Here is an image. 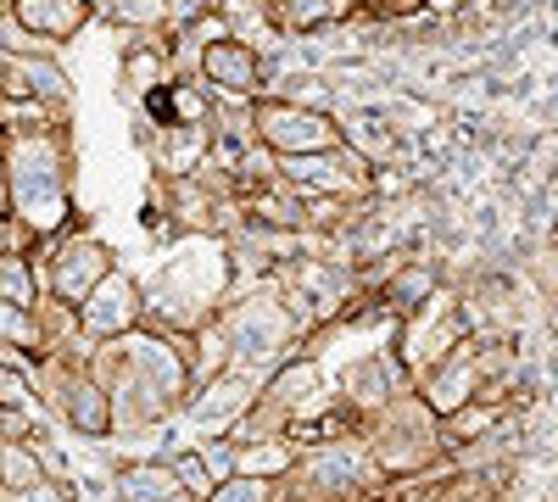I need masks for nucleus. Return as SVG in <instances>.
Wrapping results in <instances>:
<instances>
[{
  "instance_id": "nucleus-7",
  "label": "nucleus",
  "mask_w": 558,
  "mask_h": 502,
  "mask_svg": "<svg viewBox=\"0 0 558 502\" xmlns=\"http://www.w3.org/2000/svg\"><path fill=\"white\" fill-rule=\"evenodd\" d=\"M413 391V380H408V369H402V357L391 352V346H375V352H357L352 363H347V375H341V407L347 414H357V419H375L380 407H391L397 396H408Z\"/></svg>"
},
{
  "instance_id": "nucleus-1",
  "label": "nucleus",
  "mask_w": 558,
  "mask_h": 502,
  "mask_svg": "<svg viewBox=\"0 0 558 502\" xmlns=\"http://www.w3.org/2000/svg\"><path fill=\"white\" fill-rule=\"evenodd\" d=\"M7 179H12V218L34 235L39 257L51 252L68 230H78L73 218V134H23V140H7Z\"/></svg>"
},
{
  "instance_id": "nucleus-25",
  "label": "nucleus",
  "mask_w": 558,
  "mask_h": 502,
  "mask_svg": "<svg viewBox=\"0 0 558 502\" xmlns=\"http://www.w3.org/2000/svg\"><path fill=\"white\" fill-rule=\"evenodd\" d=\"M0 212H12V179H7V146H0Z\"/></svg>"
},
{
  "instance_id": "nucleus-14",
  "label": "nucleus",
  "mask_w": 558,
  "mask_h": 502,
  "mask_svg": "<svg viewBox=\"0 0 558 502\" xmlns=\"http://www.w3.org/2000/svg\"><path fill=\"white\" fill-rule=\"evenodd\" d=\"M118 78H123V89L146 107L157 89H168L179 73H173V57H168V45L162 39H129L123 45V68H118Z\"/></svg>"
},
{
  "instance_id": "nucleus-2",
  "label": "nucleus",
  "mask_w": 558,
  "mask_h": 502,
  "mask_svg": "<svg viewBox=\"0 0 558 502\" xmlns=\"http://www.w3.org/2000/svg\"><path fill=\"white\" fill-rule=\"evenodd\" d=\"M252 140H257L274 162H296V157H318V151L347 146V128H341L336 112L263 96V101H252Z\"/></svg>"
},
{
  "instance_id": "nucleus-4",
  "label": "nucleus",
  "mask_w": 558,
  "mask_h": 502,
  "mask_svg": "<svg viewBox=\"0 0 558 502\" xmlns=\"http://www.w3.org/2000/svg\"><path fill=\"white\" fill-rule=\"evenodd\" d=\"M118 268V252L96 235V230H68L51 252L39 257V280H45V296H57L68 307H84V296L96 291L107 273Z\"/></svg>"
},
{
  "instance_id": "nucleus-20",
  "label": "nucleus",
  "mask_w": 558,
  "mask_h": 502,
  "mask_svg": "<svg viewBox=\"0 0 558 502\" xmlns=\"http://www.w3.org/2000/svg\"><path fill=\"white\" fill-rule=\"evenodd\" d=\"M207 502H291L286 497V480H263V475H229L213 486Z\"/></svg>"
},
{
  "instance_id": "nucleus-17",
  "label": "nucleus",
  "mask_w": 558,
  "mask_h": 502,
  "mask_svg": "<svg viewBox=\"0 0 558 502\" xmlns=\"http://www.w3.org/2000/svg\"><path fill=\"white\" fill-rule=\"evenodd\" d=\"M508 414H520V407H508V402H463L452 419H441V441H447V452H458V446H470V441H481V436H492V430H502L508 425Z\"/></svg>"
},
{
  "instance_id": "nucleus-19",
  "label": "nucleus",
  "mask_w": 558,
  "mask_h": 502,
  "mask_svg": "<svg viewBox=\"0 0 558 502\" xmlns=\"http://www.w3.org/2000/svg\"><path fill=\"white\" fill-rule=\"evenodd\" d=\"M45 480H51V475H45V464L34 458V446L0 441V497H23V491H34Z\"/></svg>"
},
{
  "instance_id": "nucleus-3",
  "label": "nucleus",
  "mask_w": 558,
  "mask_h": 502,
  "mask_svg": "<svg viewBox=\"0 0 558 502\" xmlns=\"http://www.w3.org/2000/svg\"><path fill=\"white\" fill-rule=\"evenodd\" d=\"M463 341H470V318H463V302L452 291H441L436 302L408 313L402 325H391V352L402 357V369H408L413 385L425 380L436 363H447Z\"/></svg>"
},
{
  "instance_id": "nucleus-21",
  "label": "nucleus",
  "mask_w": 558,
  "mask_h": 502,
  "mask_svg": "<svg viewBox=\"0 0 558 502\" xmlns=\"http://www.w3.org/2000/svg\"><path fill=\"white\" fill-rule=\"evenodd\" d=\"M0 341L39 357V352H45V341H39V313H34V307H17V302H0Z\"/></svg>"
},
{
  "instance_id": "nucleus-6",
  "label": "nucleus",
  "mask_w": 558,
  "mask_h": 502,
  "mask_svg": "<svg viewBox=\"0 0 558 502\" xmlns=\"http://www.w3.org/2000/svg\"><path fill=\"white\" fill-rule=\"evenodd\" d=\"M196 78L213 89L218 101H229V107H252V101L268 96L263 57H257V45H252V39H213V45H202Z\"/></svg>"
},
{
  "instance_id": "nucleus-12",
  "label": "nucleus",
  "mask_w": 558,
  "mask_h": 502,
  "mask_svg": "<svg viewBox=\"0 0 558 502\" xmlns=\"http://www.w3.org/2000/svg\"><path fill=\"white\" fill-rule=\"evenodd\" d=\"M89 17H96V0H12V23L51 45V51H62L68 39H78L89 28Z\"/></svg>"
},
{
  "instance_id": "nucleus-16",
  "label": "nucleus",
  "mask_w": 558,
  "mask_h": 502,
  "mask_svg": "<svg viewBox=\"0 0 558 502\" xmlns=\"http://www.w3.org/2000/svg\"><path fill=\"white\" fill-rule=\"evenodd\" d=\"M357 0H274V34H318L330 23H347Z\"/></svg>"
},
{
  "instance_id": "nucleus-11",
  "label": "nucleus",
  "mask_w": 558,
  "mask_h": 502,
  "mask_svg": "<svg viewBox=\"0 0 558 502\" xmlns=\"http://www.w3.org/2000/svg\"><path fill=\"white\" fill-rule=\"evenodd\" d=\"M0 101L73 107V84H68L57 57H0Z\"/></svg>"
},
{
  "instance_id": "nucleus-22",
  "label": "nucleus",
  "mask_w": 558,
  "mask_h": 502,
  "mask_svg": "<svg viewBox=\"0 0 558 502\" xmlns=\"http://www.w3.org/2000/svg\"><path fill=\"white\" fill-rule=\"evenodd\" d=\"M168 469L179 475V486L191 491L196 502H207V497H213V486H218V480H213V469L202 464V452H196V446H179V452H168Z\"/></svg>"
},
{
  "instance_id": "nucleus-15",
  "label": "nucleus",
  "mask_w": 558,
  "mask_h": 502,
  "mask_svg": "<svg viewBox=\"0 0 558 502\" xmlns=\"http://www.w3.org/2000/svg\"><path fill=\"white\" fill-rule=\"evenodd\" d=\"M162 96H168V128H213L218 123V107H223L196 73H179Z\"/></svg>"
},
{
  "instance_id": "nucleus-18",
  "label": "nucleus",
  "mask_w": 558,
  "mask_h": 502,
  "mask_svg": "<svg viewBox=\"0 0 558 502\" xmlns=\"http://www.w3.org/2000/svg\"><path fill=\"white\" fill-rule=\"evenodd\" d=\"M0 302H17V307H39L45 302L39 262L28 252H7V257H0Z\"/></svg>"
},
{
  "instance_id": "nucleus-9",
  "label": "nucleus",
  "mask_w": 558,
  "mask_h": 502,
  "mask_svg": "<svg viewBox=\"0 0 558 502\" xmlns=\"http://www.w3.org/2000/svg\"><path fill=\"white\" fill-rule=\"evenodd\" d=\"M481 385H486V380H481V357H475V341H463V346H458L447 363H436V369H430L425 380L413 385V396L425 402L436 419H452L463 402H481Z\"/></svg>"
},
{
  "instance_id": "nucleus-23",
  "label": "nucleus",
  "mask_w": 558,
  "mask_h": 502,
  "mask_svg": "<svg viewBox=\"0 0 558 502\" xmlns=\"http://www.w3.org/2000/svg\"><path fill=\"white\" fill-rule=\"evenodd\" d=\"M196 452H202V464L213 469V480H229V475H235V458H241V446L235 441H229V436H202L196 441Z\"/></svg>"
},
{
  "instance_id": "nucleus-10",
  "label": "nucleus",
  "mask_w": 558,
  "mask_h": 502,
  "mask_svg": "<svg viewBox=\"0 0 558 502\" xmlns=\"http://www.w3.org/2000/svg\"><path fill=\"white\" fill-rule=\"evenodd\" d=\"M441 291H447V285H441V268H436V262H425V257H402V262L386 273V280L368 291V302H375V307L391 318V325H402L408 313H418L425 302H436Z\"/></svg>"
},
{
  "instance_id": "nucleus-24",
  "label": "nucleus",
  "mask_w": 558,
  "mask_h": 502,
  "mask_svg": "<svg viewBox=\"0 0 558 502\" xmlns=\"http://www.w3.org/2000/svg\"><path fill=\"white\" fill-rule=\"evenodd\" d=\"M0 407H34V375L0 363Z\"/></svg>"
},
{
  "instance_id": "nucleus-26",
  "label": "nucleus",
  "mask_w": 558,
  "mask_h": 502,
  "mask_svg": "<svg viewBox=\"0 0 558 502\" xmlns=\"http://www.w3.org/2000/svg\"><path fill=\"white\" fill-rule=\"evenodd\" d=\"M0 17H12V0H0Z\"/></svg>"
},
{
  "instance_id": "nucleus-5",
  "label": "nucleus",
  "mask_w": 558,
  "mask_h": 502,
  "mask_svg": "<svg viewBox=\"0 0 558 502\" xmlns=\"http://www.w3.org/2000/svg\"><path fill=\"white\" fill-rule=\"evenodd\" d=\"M279 179H291L302 196H330V201H375V179L380 168L357 157L352 146L336 151H318V157H296V162H279Z\"/></svg>"
},
{
  "instance_id": "nucleus-13",
  "label": "nucleus",
  "mask_w": 558,
  "mask_h": 502,
  "mask_svg": "<svg viewBox=\"0 0 558 502\" xmlns=\"http://www.w3.org/2000/svg\"><path fill=\"white\" fill-rule=\"evenodd\" d=\"M112 502H196L168 469V458H129L112 475Z\"/></svg>"
},
{
  "instance_id": "nucleus-8",
  "label": "nucleus",
  "mask_w": 558,
  "mask_h": 502,
  "mask_svg": "<svg viewBox=\"0 0 558 502\" xmlns=\"http://www.w3.org/2000/svg\"><path fill=\"white\" fill-rule=\"evenodd\" d=\"M78 325H84V335L89 341H123V335H134L140 325H146V302H140V280L134 273H123V268H112L107 280L84 296V307H78Z\"/></svg>"
}]
</instances>
